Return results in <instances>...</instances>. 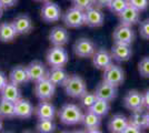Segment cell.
I'll list each match as a JSON object with an SVG mask.
<instances>
[{
  "label": "cell",
  "mask_w": 149,
  "mask_h": 133,
  "mask_svg": "<svg viewBox=\"0 0 149 133\" xmlns=\"http://www.w3.org/2000/svg\"><path fill=\"white\" fill-rule=\"evenodd\" d=\"M58 116L63 124L76 125L82 122L84 113L78 105H76L74 103H67L60 109V111L58 112Z\"/></svg>",
  "instance_id": "obj_1"
},
{
  "label": "cell",
  "mask_w": 149,
  "mask_h": 133,
  "mask_svg": "<svg viewBox=\"0 0 149 133\" xmlns=\"http://www.w3.org/2000/svg\"><path fill=\"white\" fill-rule=\"evenodd\" d=\"M63 88L66 90V93L71 96V98H79L85 92H87V84L85 82V80L81 76H77V74H72L69 76L67 82L65 83Z\"/></svg>",
  "instance_id": "obj_2"
},
{
  "label": "cell",
  "mask_w": 149,
  "mask_h": 133,
  "mask_svg": "<svg viewBox=\"0 0 149 133\" xmlns=\"http://www.w3.org/2000/svg\"><path fill=\"white\" fill-rule=\"evenodd\" d=\"M68 52L63 47H52L47 52V62L51 68H63L68 63Z\"/></svg>",
  "instance_id": "obj_3"
},
{
  "label": "cell",
  "mask_w": 149,
  "mask_h": 133,
  "mask_svg": "<svg viewBox=\"0 0 149 133\" xmlns=\"http://www.w3.org/2000/svg\"><path fill=\"white\" fill-rule=\"evenodd\" d=\"M35 94L40 101H50L56 92V85L48 78L35 83Z\"/></svg>",
  "instance_id": "obj_4"
},
{
  "label": "cell",
  "mask_w": 149,
  "mask_h": 133,
  "mask_svg": "<svg viewBox=\"0 0 149 133\" xmlns=\"http://www.w3.org/2000/svg\"><path fill=\"white\" fill-rule=\"evenodd\" d=\"M102 80L113 87H119L125 81V71L121 67L112 63L107 69L104 70Z\"/></svg>",
  "instance_id": "obj_5"
},
{
  "label": "cell",
  "mask_w": 149,
  "mask_h": 133,
  "mask_svg": "<svg viewBox=\"0 0 149 133\" xmlns=\"http://www.w3.org/2000/svg\"><path fill=\"white\" fill-rule=\"evenodd\" d=\"M135 31L134 29L131 28L130 25H120L115 29L113 34H112V38L115 43H121V44H128L131 45V43L134 42L135 40Z\"/></svg>",
  "instance_id": "obj_6"
},
{
  "label": "cell",
  "mask_w": 149,
  "mask_h": 133,
  "mask_svg": "<svg viewBox=\"0 0 149 133\" xmlns=\"http://www.w3.org/2000/svg\"><path fill=\"white\" fill-rule=\"evenodd\" d=\"M63 22L69 28H79L85 25V11L71 7L63 14Z\"/></svg>",
  "instance_id": "obj_7"
},
{
  "label": "cell",
  "mask_w": 149,
  "mask_h": 133,
  "mask_svg": "<svg viewBox=\"0 0 149 133\" xmlns=\"http://www.w3.org/2000/svg\"><path fill=\"white\" fill-rule=\"evenodd\" d=\"M40 14H41V18H42L44 21L48 22V23H52V22H57L58 20H60V18H61V9L55 2L47 1L41 7Z\"/></svg>",
  "instance_id": "obj_8"
},
{
  "label": "cell",
  "mask_w": 149,
  "mask_h": 133,
  "mask_svg": "<svg viewBox=\"0 0 149 133\" xmlns=\"http://www.w3.org/2000/svg\"><path fill=\"white\" fill-rule=\"evenodd\" d=\"M74 52L79 58H90L96 52V45L90 39L80 38L74 42Z\"/></svg>",
  "instance_id": "obj_9"
},
{
  "label": "cell",
  "mask_w": 149,
  "mask_h": 133,
  "mask_svg": "<svg viewBox=\"0 0 149 133\" xmlns=\"http://www.w3.org/2000/svg\"><path fill=\"white\" fill-rule=\"evenodd\" d=\"M124 105L126 109L132 111H139L143 110V93L137 91V90H130L126 94L124 99Z\"/></svg>",
  "instance_id": "obj_10"
},
{
  "label": "cell",
  "mask_w": 149,
  "mask_h": 133,
  "mask_svg": "<svg viewBox=\"0 0 149 133\" xmlns=\"http://www.w3.org/2000/svg\"><path fill=\"white\" fill-rule=\"evenodd\" d=\"M104 21H105V16L100 10V8L93 6L85 11V25H87L88 27L91 28L101 27L104 25Z\"/></svg>",
  "instance_id": "obj_11"
},
{
  "label": "cell",
  "mask_w": 149,
  "mask_h": 133,
  "mask_svg": "<svg viewBox=\"0 0 149 133\" xmlns=\"http://www.w3.org/2000/svg\"><path fill=\"white\" fill-rule=\"evenodd\" d=\"M112 56V59L118 61V62H126L130 60L132 56V49L128 44L121 43H113L110 51Z\"/></svg>",
  "instance_id": "obj_12"
},
{
  "label": "cell",
  "mask_w": 149,
  "mask_h": 133,
  "mask_svg": "<svg viewBox=\"0 0 149 133\" xmlns=\"http://www.w3.org/2000/svg\"><path fill=\"white\" fill-rule=\"evenodd\" d=\"M27 70H28V74H29V78H30V81L35 83L42 80V79H46L47 76H48L46 67L40 61H32V62H30L27 65Z\"/></svg>",
  "instance_id": "obj_13"
},
{
  "label": "cell",
  "mask_w": 149,
  "mask_h": 133,
  "mask_svg": "<svg viewBox=\"0 0 149 133\" xmlns=\"http://www.w3.org/2000/svg\"><path fill=\"white\" fill-rule=\"evenodd\" d=\"M49 41L55 47H63L68 43L69 32L63 27H55L49 33Z\"/></svg>",
  "instance_id": "obj_14"
},
{
  "label": "cell",
  "mask_w": 149,
  "mask_h": 133,
  "mask_svg": "<svg viewBox=\"0 0 149 133\" xmlns=\"http://www.w3.org/2000/svg\"><path fill=\"white\" fill-rule=\"evenodd\" d=\"M95 93L98 99H102V100L110 102L115 100L117 96V87H113L102 80V82H100L97 85Z\"/></svg>",
  "instance_id": "obj_15"
},
{
  "label": "cell",
  "mask_w": 149,
  "mask_h": 133,
  "mask_svg": "<svg viewBox=\"0 0 149 133\" xmlns=\"http://www.w3.org/2000/svg\"><path fill=\"white\" fill-rule=\"evenodd\" d=\"M112 56L110 52L106 49H99L97 50L93 56V65L99 70L107 69L109 65L112 64Z\"/></svg>",
  "instance_id": "obj_16"
},
{
  "label": "cell",
  "mask_w": 149,
  "mask_h": 133,
  "mask_svg": "<svg viewBox=\"0 0 149 133\" xmlns=\"http://www.w3.org/2000/svg\"><path fill=\"white\" fill-rule=\"evenodd\" d=\"M30 81V78L28 74V70L27 67L24 65H17L15 67L9 74V82L13 83L16 85H22Z\"/></svg>",
  "instance_id": "obj_17"
},
{
  "label": "cell",
  "mask_w": 149,
  "mask_h": 133,
  "mask_svg": "<svg viewBox=\"0 0 149 133\" xmlns=\"http://www.w3.org/2000/svg\"><path fill=\"white\" fill-rule=\"evenodd\" d=\"M35 113L38 120H54L56 116V109L49 101H40L35 109Z\"/></svg>",
  "instance_id": "obj_18"
},
{
  "label": "cell",
  "mask_w": 149,
  "mask_h": 133,
  "mask_svg": "<svg viewBox=\"0 0 149 133\" xmlns=\"http://www.w3.org/2000/svg\"><path fill=\"white\" fill-rule=\"evenodd\" d=\"M35 112L33 105L29 100L19 99L15 103V115L19 119H29Z\"/></svg>",
  "instance_id": "obj_19"
},
{
  "label": "cell",
  "mask_w": 149,
  "mask_h": 133,
  "mask_svg": "<svg viewBox=\"0 0 149 133\" xmlns=\"http://www.w3.org/2000/svg\"><path fill=\"white\" fill-rule=\"evenodd\" d=\"M120 19V23L126 25H134L137 22H139L140 19V11L137 10L136 8L131 6H128L123 12L118 16Z\"/></svg>",
  "instance_id": "obj_20"
},
{
  "label": "cell",
  "mask_w": 149,
  "mask_h": 133,
  "mask_svg": "<svg viewBox=\"0 0 149 133\" xmlns=\"http://www.w3.org/2000/svg\"><path fill=\"white\" fill-rule=\"evenodd\" d=\"M0 95H1V99L13 102V103H16L19 99H21V93H20L18 85H16L11 82H8L0 90Z\"/></svg>",
  "instance_id": "obj_21"
},
{
  "label": "cell",
  "mask_w": 149,
  "mask_h": 133,
  "mask_svg": "<svg viewBox=\"0 0 149 133\" xmlns=\"http://www.w3.org/2000/svg\"><path fill=\"white\" fill-rule=\"evenodd\" d=\"M13 25L18 34H27L32 29V21L27 14H20L16 17L13 21Z\"/></svg>",
  "instance_id": "obj_22"
},
{
  "label": "cell",
  "mask_w": 149,
  "mask_h": 133,
  "mask_svg": "<svg viewBox=\"0 0 149 133\" xmlns=\"http://www.w3.org/2000/svg\"><path fill=\"white\" fill-rule=\"evenodd\" d=\"M128 124H129V120L124 114H116L109 121L108 129L110 133H121Z\"/></svg>",
  "instance_id": "obj_23"
},
{
  "label": "cell",
  "mask_w": 149,
  "mask_h": 133,
  "mask_svg": "<svg viewBox=\"0 0 149 133\" xmlns=\"http://www.w3.org/2000/svg\"><path fill=\"white\" fill-rule=\"evenodd\" d=\"M47 78L49 79L51 82L54 83L55 85H61L63 87L65 83L67 82L69 78V74L67 73V71L63 68H51Z\"/></svg>",
  "instance_id": "obj_24"
},
{
  "label": "cell",
  "mask_w": 149,
  "mask_h": 133,
  "mask_svg": "<svg viewBox=\"0 0 149 133\" xmlns=\"http://www.w3.org/2000/svg\"><path fill=\"white\" fill-rule=\"evenodd\" d=\"M18 36L13 22H2L0 25V41L1 42H13Z\"/></svg>",
  "instance_id": "obj_25"
},
{
  "label": "cell",
  "mask_w": 149,
  "mask_h": 133,
  "mask_svg": "<svg viewBox=\"0 0 149 133\" xmlns=\"http://www.w3.org/2000/svg\"><path fill=\"white\" fill-rule=\"evenodd\" d=\"M129 123L137 127L140 130L143 129H148V119H147V112H145L143 110L139 111H132L129 116Z\"/></svg>",
  "instance_id": "obj_26"
},
{
  "label": "cell",
  "mask_w": 149,
  "mask_h": 133,
  "mask_svg": "<svg viewBox=\"0 0 149 133\" xmlns=\"http://www.w3.org/2000/svg\"><path fill=\"white\" fill-rule=\"evenodd\" d=\"M82 124L87 130L90 129H98L101 125V118L96 113L88 110L86 113H84L82 118Z\"/></svg>",
  "instance_id": "obj_27"
},
{
  "label": "cell",
  "mask_w": 149,
  "mask_h": 133,
  "mask_svg": "<svg viewBox=\"0 0 149 133\" xmlns=\"http://www.w3.org/2000/svg\"><path fill=\"white\" fill-rule=\"evenodd\" d=\"M88 110H90L91 112L99 115L100 118H102V116H106L108 114L109 110H110V105H109L108 101L102 100V99H97L96 102L91 105V108L88 109Z\"/></svg>",
  "instance_id": "obj_28"
},
{
  "label": "cell",
  "mask_w": 149,
  "mask_h": 133,
  "mask_svg": "<svg viewBox=\"0 0 149 133\" xmlns=\"http://www.w3.org/2000/svg\"><path fill=\"white\" fill-rule=\"evenodd\" d=\"M15 103L1 99L0 100V118L13 119L15 118Z\"/></svg>",
  "instance_id": "obj_29"
},
{
  "label": "cell",
  "mask_w": 149,
  "mask_h": 133,
  "mask_svg": "<svg viewBox=\"0 0 149 133\" xmlns=\"http://www.w3.org/2000/svg\"><path fill=\"white\" fill-rule=\"evenodd\" d=\"M128 6H129L128 0H110V2H109L107 8H109V10L112 13L119 16Z\"/></svg>",
  "instance_id": "obj_30"
},
{
  "label": "cell",
  "mask_w": 149,
  "mask_h": 133,
  "mask_svg": "<svg viewBox=\"0 0 149 133\" xmlns=\"http://www.w3.org/2000/svg\"><path fill=\"white\" fill-rule=\"evenodd\" d=\"M56 124L54 120H39L37 123L38 133H54Z\"/></svg>",
  "instance_id": "obj_31"
},
{
  "label": "cell",
  "mask_w": 149,
  "mask_h": 133,
  "mask_svg": "<svg viewBox=\"0 0 149 133\" xmlns=\"http://www.w3.org/2000/svg\"><path fill=\"white\" fill-rule=\"evenodd\" d=\"M98 98H97V95L96 93H93V92H85L84 94L80 96V101H81V104L85 107L86 109H90L91 108V105H93V103L96 102Z\"/></svg>",
  "instance_id": "obj_32"
},
{
  "label": "cell",
  "mask_w": 149,
  "mask_h": 133,
  "mask_svg": "<svg viewBox=\"0 0 149 133\" xmlns=\"http://www.w3.org/2000/svg\"><path fill=\"white\" fill-rule=\"evenodd\" d=\"M138 72L143 78H149V57L143 58L138 63Z\"/></svg>",
  "instance_id": "obj_33"
},
{
  "label": "cell",
  "mask_w": 149,
  "mask_h": 133,
  "mask_svg": "<svg viewBox=\"0 0 149 133\" xmlns=\"http://www.w3.org/2000/svg\"><path fill=\"white\" fill-rule=\"evenodd\" d=\"M74 7L80 9L82 11H86L89 8L93 7V0H71Z\"/></svg>",
  "instance_id": "obj_34"
},
{
  "label": "cell",
  "mask_w": 149,
  "mask_h": 133,
  "mask_svg": "<svg viewBox=\"0 0 149 133\" xmlns=\"http://www.w3.org/2000/svg\"><path fill=\"white\" fill-rule=\"evenodd\" d=\"M129 6L136 8L140 12L146 10L149 6V0H128Z\"/></svg>",
  "instance_id": "obj_35"
},
{
  "label": "cell",
  "mask_w": 149,
  "mask_h": 133,
  "mask_svg": "<svg viewBox=\"0 0 149 133\" xmlns=\"http://www.w3.org/2000/svg\"><path fill=\"white\" fill-rule=\"evenodd\" d=\"M139 33H140V37L141 38L149 40V19H146L143 20V22H140Z\"/></svg>",
  "instance_id": "obj_36"
},
{
  "label": "cell",
  "mask_w": 149,
  "mask_h": 133,
  "mask_svg": "<svg viewBox=\"0 0 149 133\" xmlns=\"http://www.w3.org/2000/svg\"><path fill=\"white\" fill-rule=\"evenodd\" d=\"M18 0H0V6L3 9H9L11 7H15L17 5Z\"/></svg>",
  "instance_id": "obj_37"
},
{
  "label": "cell",
  "mask_w": 149,
  "mask_h": 133,
  "mask_svg": "<svg viewBox=\"0 0 149 133\" xmlns=\"http://www.w3.org/2000/svg\"><path fill=\"white\" fill-rule=\"evenodd\" d=\"M121 133H141V130L129 123V124L126 127V129H125Z\"/></svg>",
  "instance_id": "obj_38"
},
{
  "label": "cell",
  "mask_w": 149,
  "mask_h": 133,
  "mask_svg": "<svg viewBox=\"0 0 149 133\" xmlns=\"http://www.w3.org/2000/svg\"><path fill=\"white\" fill-rule=\"evenodd\" d=\"M110 0H93V6L97 8H105L108 7Z\"/></svg>",
  "instance_id": "obj_39"
},
{
  "label": "cell",
  "mask_w": 149,
  "mask_h": 133,
  "mask_svg": "<svg viewBox=\"0 0 149 133\" xmlns=\"http://www.w3.org/2000/svg\"><path fill=\"white\" fill-rule=\"evenodd\" d=\"M143 107L149 111V89L143 92Z\"/></svg>",
  "instance_id": "obj_40"
},
{
  "label": "cell",
  "mask_w": 149,
  "mask_h": 133,
  "mask_svg": "<svg viewBox=\"0 0 149 133\" xmlns=\"http://www.w3.org/2000/svg\"><path fill=\"white\" fill-rule=\"evenodd\" d=\"M8 82H9V81H8L7 76H5V74H3L1 71H0V90L3 88V87H5Z\"/></svg>",
  "instance_id": "obj_41"
},
{
  "label": "cell",
  "mask_w": 149,
  "mask_h": 133,
  "mask_svg": "<svg viewBox=\"0 0 149 133\" xmlns=\"http://www.w3.org/2000/svg\"><path fill=\"white\" fill-rule=\"evenodd\" d=\"M86 133H102V131L99 130V127H98V129H90V130H87Z\"/></svg>",
  "instance_id": "obj_42"
},
{
  "label": "cell",
  "mask_w": 149,
  "mask_h": 133,
  "mask_svg": "<svg viewBox=\"0 0 149 133\" xmlns=\"http://www.w3.org/2000/svg\"><path fill=\"white\" fill-rule=\"evenodd\" d=\"M72 133H86V131H82V130H77V131H74Z\"/></svg>",
  "instance_id": "obj_43"
},
{
  "label": "cell",
  "mask_w": 149,
  "mask_h": 133,
  "mask_svg": "<svg viewBox=\"0 0 149 133\" xmlns=\"http://www.w3.org/2000/svg\"><path fill=\"white\" fill-rule=\"evenodd\" d=\"M2 127H3V123H2V120H1V118H0V131L2 130Z\"/></svg>",
  "instance_id": "obj_44"
},
{
  "label": "cell",
  "mask_w": 149,
  "mask_h": 133,
  "mask_svg": "<svg viewBox=\"0 0 149 133\" xmlns=\"http://www.w3.org/2000/svg\"><path fill=\"white\" fill-rule=\"evenodd\" d=\"M2 12H3V8L0 6V18H1V16H2Z\"/></svg>",
  "instance_id": "obj_45"
},
{
  "label": "cell",
  "mask_w": 149,
  "mask_h": 133,
  "mask_svg": "<svg viewBox=\"0 0 149 133\" xmlns=\"http://www.w3.org/2000/svg\"><path fill=\"white\" fill-rule=\"evenodd\" d=\"M36 1H40V2H47V1H49V0H36Z\"/></svg>",
  "instance_id": "obj_46"
},
{
  "label": "cell",
  "mask_w": 149,
  "mask_h": 133,
  "mask_svg": "<svg viewBox=\"0 0 149 133\" xmlns=\"http://www.w3.org/2000/svg\"><path fill=\"white\" fill-rule=\"evenodd\" d=\"M147 119H148V129H149V111L147 112Z\"/></svg>",
  "instance_id": "obj_47"
},
{
  "label": "cell",
  "mask_w": 149,
  "mask_h": 133,
  "mask_svg": "<svg viewBox=\"0 0 149 133\" xmlns=\"http://www.w3.org/2000/svg\"><path fill=\"white\" fill-rule=\"evenodd\" d=\"M60 133H69V132H67V131H63V132H60Z\"/></svg>",
  "instance_id": "obj_48"
},
{
  "label": "cell",
  "mask_w": 149,
  "mask_h": 133,
  "mask_svg": "<svg viewBox=\"0 0 149 133\" xmlns=\"http://www.w3.org/2000/svg\"><path fill=\"white\" fill-rule=\"evenodd\" d=\"M25 133H32V132H25Z\"/></svg>",
  "instance_id": "obj_49"
}]
</instances>
